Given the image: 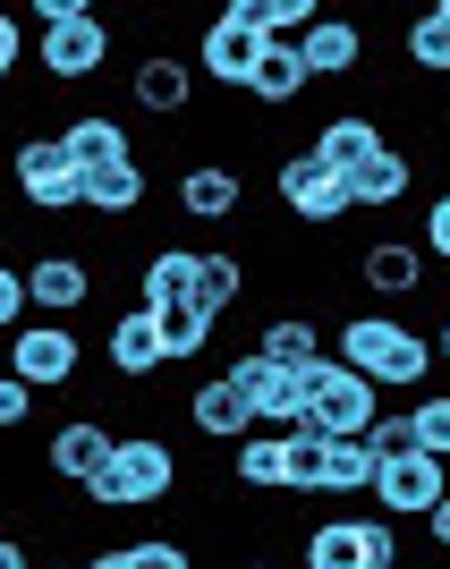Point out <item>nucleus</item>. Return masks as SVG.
<instances>
[{
    "mask_svg": "<svg viewBox=\"0 0 450 569\" xmlns=\"http://www.w3.org/2000/svg\"><path fill=\"white\" fill-rule=\"evenodd\" d=\"M170 485H179V451H170L162 433H119L111 459L77 493L94 501V510H153V501H170Z\"/></svg>",
    "mask_w": 450,
    "mask_h": 569,
    "instance_id": "nucleus-1",
    "label": "nucleus"
},
{
    "mask_svg": "<svg viewBox=\"0 0 450 569\" xmlns=\"http://www.w3.org/2000/svg\"><path fill=\"white\" fill-rule=\"evenodd\" d=\"M332 357H349L357 375H374L382 391H417V382L433 375V340H426V332H408L400 315H349Z\"/></svg>",
    "mask_w": 450,
    "mask_h": 569,
    "instance_id": "nucleus-2",
    "label": "nucleus"
},
{
    "mask_svg": "<svg viewBox=\"0 0 450 569\" xmlns=\"http://www.w3.org/2000/svg\"><path fill=\"white\" fill-rule=\"evenodd\" d=\"M374 408H382V382L374 375H357L349 357H314L307 366V426H323V433H366L374 426Z\"/></svg>",
    "mask_w": 450,
    "mask_h": 569,
    "instance_id": "nucleus-3",
    "label": "nucleus"
},
{
    "mask_svg": "<svg viewBox=\"0 0 450 569\" xmlns=\"http://www.w3.org/2000/svg\"><path fill=\"white\" fill-rule=\"evenodd\" d=\"M0 349H9V375H26L34 391H69V382L86 375V340L69 332V315L9 323V332H0Z\"/></svg>",
    "mask_w": 450,
    "mask_h": 569,
    "instance_id": "nucleus-4",
    "label": "nucleus"
},
{
    "mask_svg": "<svg viewBox=\"0 0 450 569\" xmlns=\"http://www.w3.org/2000/svg\"><path fill=\"white\" fill-rule=\"evenodd\" d=\"M111 18L102 9H77V18H51L43 43H34V60H43L51 86H94L102 69H111Z\"/></svg>",
    "mask_w": 450,
    "mask_h": 569,
    "instance_id": "nucleus-5",
    "label": "nucleus"
},
{
    "mask_svg": "<svg viewBox=\"0 0 450 569\" xmlns=\"http://www.w3.org/2000/svg\"><path fill=\"white\" fill-rule=\"evenodd\" d=\"M366 493L382 501V519H426L433 501L450 493V459H433L426 442H408V451L374 459V485H366Z\"/></svg>",
    "mask_w": 450,
    "mask_h": 569,
    "instance_id": "nucleus-6",
    "label": "nucleus"
},
{
    "mask_svg": "<svg viewBox=\"0 0 450 569\" xmlns=\"http://www.w3.org/2000/svg\"><path fill=\"white\" fill-rule=\"evenodd\" d=\"M307 569H400V527L391 519H323V527H307Z\"/></svg>",
    "mask_w": 450,
    "mask_h": 569,
    "instance_id": "nucleus-7",
    "label": "nucleus"
},
{
    "mask_svg": "<svg viewBox=\"0 0 450 569\" xmlns=\"http://www.w3.org/2000/svg\"><path fill=\"white\" fill-rule=\"evenodd\" d=\"M272 188H281L289 221H307V230H332V221L357 213V204H349V179L323 170L314 153H281V162H272Z\"/></svg>",
    "mask_w": 450,
    "mask_h": 569,
    "instance_id": "nucleus-8",
    "label": "nucleus"
},
{
    "mask_svg": "<svg viewBox=\"0 0 450 569\" xmlns=\"http://www.w3.org/2000/svg\"><path fill=\"white\" fill-rule=\"evenodd\" d=\"M9 179H18V196L34 213H77V188H86L60 137H26L18 153H9Z\"/></svg>",
    "mask_w": 450,
    "mask_h": 569,
    "instance_id": "nucleus-9",
    "label": "nucleus"
},
{
    "mask_svg": "<svg viewBox=\"0 0 450 569\" xmlns=\"http://www.w3.org/2000/svg\"><path fill=\"white\" fill-rule=\"evenodd\" d=\"M128 102L137 111H153V119H188V102H196V60L188 51H137L128 60Z\"/></svg>",
    "mask_w": 450,
    "mask_h": 569,
    "instance_id": "nucleus-10",
    "label": "nucleus"
},
{
    "mask_svg": "<svg viewBox=\"0 0 450 569\" xmlns=\"http://www.w3.org/2000/svg\"><path fill=\"white\" fill-rule=\"evenodd\" d=\"M221 375H230L238 391L256 400L263 426H298V417H307V375H298V366H272L263 349H247V357H230Z\"/></svg>",
    "mask_w": 450,
    "mask_h": 569,
    "instance_id": "nucleus-11",
    "label": "nucleus"
},
{
    "mask_svg": "<svg viewBox=\"0 0 450 569\" xmlns=\"http://www.w3.org/2000/svg\"><path fill=\"white\" fill-rule=\"evenodd\" d=\"M86 298H94V256L43 247V256L26 263V307L34 315H86Z\"/></svg>",
    "mask_w": 450,
    "mask_h": 569,
    "instance_id": "nucleus-12",
    "label": "nucleus"
},
{
    "mask_svg": "<svg viewBox=\"0 0 450 569\" xmlns=\"http://www.w3.org/2000/svg\"><path fill=\"white\" fill-rule=\"evenodd\" d=\"M196 60H204V86H238V94H247V77H256V60H263V34L221 9V18L196 34Z\"/></svg>",
    "mask_w": 450,
    "mask_h": 569,
    "instance_id": "nucleus-13",
    "label": "nucleus"
},
{
    "mask_svg": "<svg viewBox=\"0 0 450 569\" xmlns=\"http://www.w3.org/2000/svg\"><path fill=\"white\" fill-rule=\"evenodd\" d=\"M349 179V204L357 213H391V204H408V188H417V153H400V144H374L357 170H340Z\"/></svg>",
    "mask_w": 450,
    "mask_h": 569,
    "instance_id": "nucleus-14",
    "label": "nucleus"
},
{
    "mask_svg": "<svg viewBox=\"0 0 450 569\" xmlns=\"http://www.w3.org/2000/svg\"><path fill=\"white\" fill-rule=\"evenodd\" d=\"M426 272H433L426 238H374V247L357 256V281L374 289V298H417V289H426Z\"/></svg>",
    "mask_w": 450,
    "mask_h": 569,
    "instance_id": "nucleus-15",
    "label": "nucleus"
},
{
    "mask_svg": "<svg viewBox=\"0 0 450 569\" xmlns=\"http://www.w3.org/2000/svg\"><path fill=\"white\" fill-rule=\"evenodd\" d=\"M298 51H307V77H357L366 69V26L314 9V18L298 26Z\"/></svg>",
    "mask_w": 450,
    "mask_h": 569,
    "instance_id": "nucleus-16",
    "label": "nucleus"
},
{
    "mask_svg": "<svg viewBox=\"0 0 450 569\" xmlns=\"http://www.w3.org/2000/svg\"><path fill=\"white\" fill-rule=\"evenodd\" d=\"M188 426L204 433V442H238V433L263 426V417H256V400H247L230 375H204V382L188 391Z\"/></svg>",
    "mask_w": 450,
    "mask_h": 569,
    "instance_id": "nucleus-17",
    "label": "nucleus"
},
{
    "mask_svg": "<svg viewBox=\"0 0 450 569\" xmlns=\"http://www.w3.org/2000/svg\"><path fill=\"white\" fill-rule=\"evenodd\" d=\"M111 442H119V433L102 426V417H69V426H60V433L43 442V468L60 476V485H86V476H94L102 459H111Z\"/></svg>",
    "mask_w": 450,
    "mask_h": 569,
    "instance_id": "nucleus-18",
    "label": "nucleus"
},
{
    "mask_svg": "<svg viewBox=\"0 0 450 569\" xmlns=\"http://www.w3.org/2000/svg\"><path fill=\"white\" fill-rule=\"evenodd\" d=\"M307 86H314V77H307V51H298V34H263V60H256V77H247V94H256L263 111H289Z\"/></svg>",
    "mask_w": 450,
    "mask_h": 569,
    "instance_id": "nucleus-19",
    "label": "nucleus"
},
{
    "mask_svg": "<svg viewBox=\"0 0 450 569\" xmlns=\"http://www.w3.org/2000/svg\"><path fill=\"white\" fill-rule=\"evenodd\" d=\"M144 196H153V170L128 153V162H111V170H86V188H77V204L86 213H111V221H128V213H144Z\"/></svg>",
    "mask_w": 450,
    "mask_h": 569,
    "instance_id": "nucleus-20",
    "label": "nucleus"
},
{
    "mask_svg": "<svg viewBox=\"0 0 450 569\" xmlns=\"http://www.w3.org/2000/svg\"><path fill=\"white\" fill-rule=\"evenodd\" d=\"M238 170L230 162H188L179 170V213L188 221H238Z\"/></svg>",
    "mask_w": 450,
    "mask_h": 569,
    "instance_id": "nucleus-21",
    "label": "nucleus"
},
{
    "mask_svg": "<svg viewBox=\"0 0 450 569\" xmlns=\"http://www.w3.org/2000/svg\"><path fill=\"white\" fill-rule=\"evenodd\" d=\"M60 144H69L77 179H86V170H111V162H128V153H137V144H128V128H119L111 111H77L69 128H60Z\"/></svg>",
    "mask_w": 450,
    "mask_h": 569,
    "instance_id": "nucleus-22",
    "label": "nucleus"
},
{
    "mask_svg": "<svg viewBox=\"0 0 450 569\" xmlns=\"http://www.w3.org/2000/svg\"><path fill=\"white\" fill-rule=\"evenodd\" d=\"M170 357H162V332H153V307H128L111 323V375L119 382H144V375H162Z\"/></svg>",
    "mask_w": 450,
    "mask_h": 569,
    "instance_id": "nucleus-23",
    "label": "nucleus"
},
{
    "mask_svg": "<svg viewBox=\"0 0 450 569\" xmlns=\"http://www.w3.org/2000/svg\"><path fill=\"white\" fill-rule=\"evenodd\" d=\"M188 298L221 323V315L247 298V256H230V247H196V281H188Z\"/></svg>",
    "mask_w": 450,
    "mask_h": 569,
    "instance_id": "nucleus-24",
    "label": "nucleus"
},
{
    "mask_svg": "<svg viewBox=\"0 0 450 569\" xmlns=\"http://www.w3.org/2000/svg\"><path fill=\"white\" fill-rule=\"evenodd\" d=\"M374 144H382V128H374L366 111H332L323 128H314V144H307V153H314L323 170H357L366 153H374Z\"/></svg>",
    "mask_w": 450,
    "mask_h": 569,
    "instance_id": "nucleus-25",
    "label": "nucleus"
},
{
    "mask_svg": "<svg viewBox=\"0 0 450 569\" xmlns=\"http://www.w3.org/2000/svg\"><path fill=\"white\" fill-rule=\"evenodd\" d=\"M153 332H162L170 366H196V357L213 349V315L196 307V298H170V307H153Z\"/></svg>",
    "mask_w": 450,
    "mask_h": 569,
    "instance_id": "nucleus-26",
    "label": "nucleus"
},
{
    "mask_svg": "<svg viewBox=\"0 0 450 569\" xmlns=\"http://www.w3.org/2000/svg\"><path fill=\"white\" fill-rule=\"evenodd\" d=\"M256 349L272 357V366H298V375H307L314 357H323V323H314V315H263Z\"/></svg>",
    "mask_w": 450,
    "mask_h": 569,
    "instance_id": "nucleus-27",
    "label": "nucleus"
},
{
    "mask_svg": "<svg viewBox=\"0 0 450 569\" xmlns=\"http://www.w3.org/2000/svg\"><path fill=\"white\" fill-rule=\"evenodd\" d=\"M230 476L247 485V493H281V426H247V433H238Z\"/></svg>",
    "mask_w": 450,
    "mask_h": 569,
    "instance_id": "nucleus-28",
    "label": "nucleus"
},
{
    "mask_svg": "<svg viewBox=\"0 0 450 569\" xmlns=\"http://www.w3.org/2000/svg\"><path fill=\"white\" fill-rule=\"evenodd\" d=\"M196 281V247H153L137 272V307H170V298H188Z\"/></svg>",
    "mask_w": 450,
    "mask_h": 569,
    "instance_id": "nucleus-29",
    "label": "nucleus"
},
{
    "mask_svg": "<svg viewBox=\"0 0 450 569\" xmlns=\"http://www.w3.org/2000/svg\"><path fill=\"white\" fill-rule=\"evenodd\" d=\"M400 60H408L417 77H450V26L433 18V9H426V18H408V26H400Z\"/></svg>",
    "mask_w": 450,
    "mask_h": 569,
    "instance_id": "nucleus-30",
    "label": "nucleus"
},
{
    "mask_svg": "<svg viewBox=\"0 0 450 569\" xmlns=\"http://www.w3.org/2000/svg\"><path fill=\"white\" fill-rule=\"evenodd\" d=\"M196 552L179 545V536H137V545H102L94 569H188Z\"/></svg>",
    "mask_w": 450,
    "mask_h": 569,
    "instance_id": "nucleus-31",
    "label": "nucleus"
},
{
    "mask_svg": "<svg viewBox=\"0 0 450 569\" xmlns=\"http://www.w3.org/2000/svg\"><path fill=\"white\" fill-rule=\"evenodd\" d=\"M374 485V451H366V433H332V468H323V493H366Z\"/></svg>",
    "mask_w": 450,
    "mask_h": 569,
    "instance_id": "nucleus-32",
    "label": "nucleus"
},
{
    "mask_svg": "<svg viewBox=\"0 0 450 569\" xmlns=\"http://www.w3.org/2000/svg\"><path fill=\"white\" fill-rule=\"evenodd\" d=\"M323 0H230V18H247L256 34H298Z\"/></svg>",
    "mask_w": 450,
    "mask_h": 569,
    "instance_id": "nucleus-33",
    "label": "nucleus"
},
{
    "mask_svg": "<svg viewBox=\"0 0 450 569\" xmlns=\"http://www.w3.org/2000/svg\"><path fill=\"white\" fill-rule=\"evenodd\" d=\"M408 426L433 459H450V400H408Z\"/></svg>",
    "mask_w": 450,
    "mask_h": 569,
    "instance_id": "nucleus-34",
    "label": "nucleus"
},
{
    "mask_svg": "<svg viewBox=\"0 0 450 569\" xmlns=\"http://www.w3.org/2000/svg\"><path fill=\"white\" fill-rule=\"evenodd\" d=\"M34 400H43V391H34L26 375H9V366H0V433H18L26 417H34Z\"/></svg>",
    "mask_w": 450,
    "mask_h": 569,
    "instance_id": "nucleus-35",
    "label": "nucleus"
},
{
    "mask_svg": "<svg viewBox=\"0 0 450 569\" xmlns=\"http://www.w3.org/2000/svg\"><path fill=\"white\" fill-rule=\"evenodd\" d=\"M426 256H433V263H450V188H442V196H426Z\"/></svg>",
    "mask_w": 450,
    "mask_h": 569,
    "instance_id": "nucleus-36",
    "label": "nucleus"
},
{
    "mask_svg": "<svg viewBox=\"0 0 450 569\" xmlns=\"http://www.w3.org/2000/svg\"><path fill=\"white\" fill-rule=\"evenodd\" d=\"M18 60H26V26L18 9H0V77H18Z\"/></svg>",
    "mask_w": 450,
    "mask_h": 569,
    "instance_id": "nucleus-37",
    "label": "nucleus"
},
{
    "mask_svg": "<svg viewBox=\"0 0 450 569\" xmlns=\"http://www.w3.org/2000/svg\"><path fill=\"white\" fill-rule=\"evenodd\" d=\"M9 323H26V272L0 263V332H9Z\"/></svg>",
    "mask_w": 450,
    "mask_h": 569,
    "instance_id": "nucleus-38",
    "label": "nucleus"
},
{
    "mask_svg": "<svg viewBox=\"0 0 450 569\" xmlns=\"http://www.w3.org/2000/svg\"><path fill=\"white\" fill-rule=\"evenodd\" d=\"M34 9V26H51V18H77V9H94V0H26Z\"/></svg>",
    "mask_w": 450,
    "mask_h": 569,
    "instance_id": "nucleus-39",
    "label": "nucleus"
},
{
    "mask_svg": "<svg viewBox=\"0 0 450 569\" xmlns=\"http://www.w3.org/2000/svg\"><path fill=\"white\" fill-rule=\"evenodd\" d=\"M426 527H433V545L450 552V493H442V501H433V510H426Z\"/></svg>",
    "mask_w": 450,
    "mask_h": 569,
    "instance_id": "nucleus-40",
    "label": "nucleus"
},
{
    "mask_svg": "<svg viewBox=\"0 0 450 569\" xmlns=\"http://www.w3.org/2000/svg\"><path fill=\"white\" fill-rule=\"evenodd\" d=\"M0 569H26V545H18V536H0Z\"/></svg>",
    "mask_w": 450,
    "mask_h": 569,
    "instance_id": "nucleus-41",
    "label": "nucleus"
},
{
    "mask_svg": "<svg viewBox=\"0 0 450 569\" xmlns=\"http://www.w3.org/2000/svg\"><path fill=\"white\" fill-rule=\"evenodd\" d=\"M433 366H450V315H442V340H433Z\"/></svg>",
    "mask_w": 450,
    "mask_h": 569,
    "instance_id": "nucleus-42",
    "label": "nucleus"
},
{
    "mask_svg": "<svg viewBox=\"0 0 450 569\" xmlns=\"http://www.w3.org/2000/svg\"><path fill=\"white\" fill-rule=\"evenodd\" d=\"M433 18H442V26H450V0H433Z\"/></svg>",
    "mask_w": 450,
    "mask_h": 569,
    "instance_id": "nucleus-43",
    "label": "nucleus"
},
{
    "mask_svg": "<svg viewBox=\"0 0 450 569\" xmlns=\"http://www.w3.org/2000/svg\"><path fill=\"white\" fill-rule=\"evenodd\" d=\"M144 9H179V0H144Z\"/></svg>",
    "mask_w": 450,
    "mask_h": 569,
    "instance_id": "nucleus-44",
    "label": "nucleus"
},
{
    "mask_svg": "<svg viewBox=\"0 0 450 569\" xmlns=\"http://www.w3.org/2000/svg\"><path fill=\"white\" fill-rule=\"evenodd\" d=\"M94 9H111V0H94Z\"/></svg>",
    "mask_w": 450,
    "mask_h": 569,
    "instance_id": "nucleus-45",
    "label": "nucleus"
},
{
    "mask_svg": "<svg viewBox=\"0 0 450 569\" xmlns=\"http://www.w3.org/2000/svg\"><path fill=\"white\" fill-rule=\"evenodd\" d=\"M323 9H332V0H323Z\"/></svg>",
    "mask_w": 450,
    "mask_h": 569,
    "instance_id": "nucleus-46",
    "label": "nucleus"
}]
</instances>
